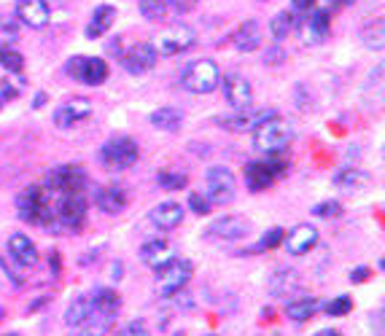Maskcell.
<instances>
[{"mask_svg":"<svg viewBox=\"0 0 385 336\" xmlns=\"http://www.w3.org/2000/svg\"><path fill=\"white\" fill-rule=\"evenodd\" d=\"M16 210L19 218L27 224H36V226L51 229L54 224V204H51V191H46L43 186H27L16 196Z\"/></svg>","mask_w":385,"mask_h":336,"instance_id":"1","label":"cell"},{"mask_svg":"<svg viewBox=\"0 0 385 336\" xmlns=\"http://www.w3.org/2000/svg\"><path fill=\"white\" fill-rule=\"evenodd\" d=\"M291 137H294V130H291L289 121H283L280 116H272V119H267L265 124H259L253 130V148L267 154V157L283 154L286 145L291 143Z\"/></svg>","mask_w":385,"mask_h":336,"instance_id":"2","label":"cell"},{"mask_svg":"<svg viewBox=\"0 0 385 336\" xmlns=\"http://www.w3.org/2000/svg\"><path fill=\"white\" fill-rule=\"evenodd\" d=\"M221 84V70L213 60H197L192 62L181 75V86L192 95H210Z\"/></svg>","mask_w":385,"mask_h":336,"instance_id":"3","label":"cell"},{"mask_svg":"<svg viewBox=\"0 0 385 336\" xmlns=\"http://www.w3.org/2000/svg\"><path fill=\"white\" fill-rule=\"evenodd\" d=\"M86 224V196L84 191L65 194L54 204V231H78Z\"/></svg>","mask_w":385,"mask_h":336,"instance_id":"4","label":"cell"},{"mask_svg":"<svg viewBox=\"0 0 385 336\" xmlns=\"http://www.w3.org/2000/svg\"><path fill=\"white\" fill-rule=\"evenodd\" d=\"M86 186V172L78 164H62L46 172L43 189L51 191V196H65V194H78Z\"/></svg>","mask_w":385,"mask_h":336,"instance_id":"5","label":"cell"},{"mask_svg":"<svg viewBox=\"0 0 385 336\" xmlns=\"http://www.w3.org/2000/svg\"><path fill=\"white\" fill-rule=\"evenodd\" d=\"M194 275V266L192 261H186V258H173L170 264H165L162 269H157V290L159 296H175V293H181L186 285H189V280Z\"/></svg>","mask_w":385,"mask_h":336,"instance_id":"6","label":"cell"},{"mask_svg":"<svg viewBox=\"0 0 385 336\" xmlns=\"http://www.w3.org/2000/svg\"><path fill=\"white\" fill-rule=\"evenodd\" d=\"M138 157H140L138 143L127 135H116L100 148V162L111 169H130L133 164H138Z\"/></svg>","mask_w":385,"mask_h":336,"instance_id":"7","label":"cell"},{"mask_svg":"<svg viewBox=\"0 0 385 336\" xmlns=\"http://www.w3.org/2000/svg\"><path fill=\"white\" fill-rule=\"evenodd\" d=\"M197 43V36L189 24H170L165 33H159L154 38L151 46L157 48V54L162 57H175V54H183Z\"/></svg>","mask_w":385,"mask_h":336,"instance_id":"8","label":"cell"},{"mask_svg":"<svg viewBox=\"0 0 385 336\" xmlns=\"http://www.w3.org/2000/svg\"><path fill=\"white\" fill-rule=\"evenodd\" d=\"M68 75L86 86H100L108 81V62L100 57H73L68 60Z\"/></svg>","mask_w":385,"mask_h":336,"instance_id":"9","label":"cell"},{"mask_svg":"<svg viewBox=\"0 0 385 336\" xmlns=\"http://www.w3.org/2000/svg\"><path fill=\"white\" fill-rule=\"evenodd\" d=\"M205 196L210 204H227L235 199V175L227 167H210L205 175Z\"/></svg>","mask_w":385,"mask_h":336,"instance_id":"10","label":"cell"},{"mask_svg":"<svg viewBox=\"0 0 385 336\" xmlns=\"http://www.w3.org/2000/svg\"><path fill=\"white\" fill-rule=\"evenodd\" d=\"M332 30V14L326 9H318V11H307V16L299 22V38L304 46H318L324 43L326 36Z\"/></svg>","mask_w":385,"mask_h":336,"instance_id":"11","label":"cell"},{"mask_svg":"<svg viewBox=\"0 0 385 336\" xmlns=\"http://www.w3.org/2000/svg\"><path fill=\"white\" fill-rule=\"evenodd\" d=\"M92 110H95V103H92L89 97H73V100H65L62 105H57V110H54V124H57L60 130H71V127L89 119Z\"/></svg>","mask_w":385,"mask_h":336,"instance_id":"12","label":"cell"},{"mask_svg":"<svg viewBox=\"0 0 385 336\" xmlns=\"http://www.w3.org/2000/svg\"><path fill=\"white\" fill-rule=\"evenodd\" d=\"M277 116V110L272 108H259V110H237V113H232V116H218V124L229 130V132H248V130H256L259 124H265L267 119H272Z\"/></svg>","mask_w":385,"mask_h":336,"instance_id":"13","label":"cell"},{"mask_svg":"<svg viewBox=\"0 0 385 336\" xmlns=\"http://www.w3.org/2000/svg\"><path fill=\"white\" fill-rule=\"evenodd\" d=\"M121 68L127 73H145V70H151L154 65L159 62V54H157V48L151 46L148 41H143V43H135L133 48H127V51H121Z\"/></svg>","mask_w":385,"mask_h":336,"instance_id":"14","label":"cell"},{"mask_svg":"<svg viewBox=\"0 0 385 336\" xmlns=\"http://www.w3.org/2000/svg\"><path fill=\"white\" fill-rule=\"evenodd\" d=\"M224 97L235 110H248L253 108V86L237 75V73H229L224 75Z\"/></svg>","mask_w":385,"mask_h":336,"instance_id":"15","label":"cell"},{"mask_svg":"<svg viewBox=\"0 0 385 336\" xmlns=\"http://www.w3.org/2000/svg\"><path fill=\"white\" fill-rule=\"evenodd\" d=\"M205 234L218 237V240H242V237L251 234V221L242 216H224L218 218V221H213Z\"/></svg>","mask_w":385,"mask_h":336,"instance_id":"16","label":"cell"},{"mask_svg":"<svg viewBox=\"0 0 385 336\" xmlns=\"http://www.w3.org/2000/svg\"><path fill=\"white\" fill-rule=\"evenodd\" d=\"M48 3L46 0H16V19L30 27V30H41L48 24Z\"/></svg>","mask_w":385,"mask_h":336,"instance_id":"17","label":"cell"},{"mask_svg":"<svg viewBox=\"0 0 385 336\" xmlns=\"http://www.w3.org/2000/svg\"><path fill=\"white\" fill-rule=\"evenodd\" d=\"M283 245H286V251L291 256H304V253H310L318 245V229L310 226V224H299V226H294L291 231H286Z\"/></svg>","mask_w":385,"mask_h":336,"instance_id":"18","label":"cell"},{"mask_svg":"<svg viewBox=\"0 0 385 336\" xmlns=\"http://www.w3.org/2000/svg\"><path fill=\"white\" fill-rule=\"evenodd\" d=\"M173 258H175V245L168 240H151L140 248V261L145 266H151V269H162Z\"/></svg>","mask_w":385,"mask_h":336,"instance_id":"19","label":"cell"},{"mask_svg":"<svg viewBox=\"0 0 385 336\" xmlns=\"http://www.w3.org/2000/svg\"><path fill=\"white\" fill-rule=\"evenodd\" d=\"M95 202L103 213H108V216H119V213L127 210L130 196H127V191H124L121 186H106V189H100V191H97Z\"/></svg>","mask_w":385,"mask_h":336,"instance_id":"20","label":"cell"},{"mask_svg":"<svg viewBox=\"0 0 385 336\" xmlns=\"http://www.w3.org/2000/svg\"><path fill=\"white\" fill-rule=\"evenodd\" d=\"M275 180H277L275 172L270 169L267 162H251V164L245 167V186H248V191L262 194V191H267Z\"/></svg>","mask_w":385,"mask_h":336,"instance_id":"21","label":"cell"},{"mask_svg":"<svg viewBox=\"0 0 385 336\" xmlns=\"http://www.w3.org/2000/svg\"><path fill=\"white\" fill-rule=\"evenodd\" d=\"M9 253H11V258L19 266L38 264V251L27 234H11V237H9Z\"/></svg>","mask_w":385,"mask_h":336,"instance_id":"22","label":"cell"},{"mask_svg":"<svg viewBox=\"0 0 385 336\" xmlns=\"http://www.w3.org/2000/svg\"><path fill=\"white\" fill-rule=\"evenodd\" d=\"M181 221H183V207L178 202H162L159 207L151 210V224L157 229H165V231L181 226Z\"/></svg>","mask_w":385,"mask_h":336,"instance_id":"23","label":"cell"},{"mask_svg":"<svg viewBox=\"0 0 385 336\" xmlns=\"http://www.w3.org/2000/svg\"><path fill=\"white\" fill-rule=\"evenodd\" d=\"M113 19H116V9H113V6H97L95 11H92L89 24H86V38H89V41L103 38L111 30Z\"/></svg>","mask_w":385,"mask_h":336,"instance_id":"24","label":"cell"},{"mask_svg":"<svg viewBox=\"0 0 385 336\" xmlns=\"http://www.w3.org/2000/svg\"><path fill=\"white\" fill-rule=\"evenodd\" d=\"M235 48L237 51H256V48L262 46V30H259V24L248 19L245 24H240V30L235 33Z\"/></svg>","mask_w":385,"mask_h":336,"instance_id":"25","label":"cell"},{"mask_svg":"<svg viewBox=\"0 0 385 336\" xmlns=\"http://www.w3.org/2000/svg\"><path fill=\"white\" fill-rule=\"evenodd\" d=\"M299 288V275L294 269H277L275 275L270 277V293L272 296H289L294 290Z\"/></svg>","mask_w":385,"mask_h":336,"instance_id":"26","label":"cell"},{"mask_svg":"<svg viewBox=\"0 0 385 336\" xmlns=\"http://www.w3.org/2000/svg\"><path fill=\"white\" fill-rule=\"evenodd\" d=\"M113 315H103V313H95L89 315V320H86L81 328H76V336H108L111 328H113Z\"/></svg>","mask_w":385,"mask_h":336,"instance_id":"27","label":"cell"},{"mask_svg":"<svg viewBox=\"0 0 385 336\" xmlns=\"http://www.w3.org/2000/svg\"><path fill=\"white\" fill-rule=\"evenodd\" d=\"M92 307H95V313H103V315H119L121 310V296L116 293V290H111V288H97L92 296Z\"/></svg>","mask_w":385,"mask_h":336,"instance_id":"28","label":"cell"},{"mask_svg":"<svg viewBox=\"0 0 385 336\" xmlns=\"http://www.w3.org/2000/svg\"><path fill=\"white\" fill-rule=\"evenodd\" d=\"M151 124L157 130H165V132H178L183 124V113L178 108H173V105H165V108L151 113Z\"/></svg>","mask_w":385,"mask_h":336,"instance_id":"29","label":"cell"},{"mask_svg":"<svg viewBox=\"0 0 385 336\" xmlns=\"http://www.w3.org/2000/svg\"><path fill=\"white\" fill-rule=\"evenodd\" d=\"M332 183H334L337 189H342V191H359V189H364V186L369 183V175L361 172V169L345 167V169H339V172H334Z\"/></svg>","mask_w":385,"mask_h":336,"instance_id":"30","label":"cell"},{"mask_svg":"<svg viewBox=\"0 0 385 336\" xmlns=\"http://www.w3.org/2000/svg\"><path fill=\"white\" fill-rule=\"evenodd\" d=\"M318 299L315 296H302V299H294L286 304V315H289L291 320H297V323H304V320H310L315 313H318Z\"/></svg>","mask_w":385,"mask_h":336,"instance_id":"31","label":"cell"},{"mask_svg":"<svg viewBox=\"0 0 385 336\" xmlns=\"http://www.w3.org/2000/svg\"><path fill=\"white\" fill-rule=\"evenodd\" d=\"M92 299L89 296H78V299H73V304L68 307V313H65V323L68 328H81V325L89 320V315H92Z\"/></svg>","mask_w":385,"mask_h":336,"instance_id":"32","label":"cell"},{"mask_svg":"<svg viewBox=\"0 0 385 336\" xmlns=\"http://www.w3.org/2000/svg\"><path fill=\"white\" fill-rule=\"evenodd\" d=\"M291 30H294V14H291V11H280V14H275V16L270 19V36L275 38V41L289 38Z\"/></svg>","mask_w":385,"mask_h":336,"instance_id":"33","label":"cell"},{"mask_svg":"<svg viewBox=\"0 0 385 336\" xmlns=\"http://www.w3.org/2000/svg\"><path fill=\"white\" fill-rule=\"evenodd\" d=\"M138 9H140V16L145 22H165V16H168V3L165 0H140Z\"/></svg>","mask_w":385,"mask_h":336,"instance_id":"34","label":"cell"},{"mask_svg":"<svg viewBox=\"0 0 385 336\" xmlns=\"http://www.w3.org/2000/svg\"><path fill=\"white\" fill-rule=\"evenodd\" d=\"M383 19H380V16H377V19H374V22H369L366 24V27H364V33H361V38H364V43H366V48H374V51H383Z\"/></svg>","mask_w":385,"mask_h":336,"instance_id":"35","label":"cell"},{"mask_svg":"<svg viewBox=\"0 0 385 336\" xmlns=\"http://www.w3.org/2000/svg\"><path fill=\"white\" fill-rule=\"evenodd\" d=\"M157 183L165 189V191H181L189 186V178L183 172H173V169H159L157 172Z\"/></svg>","mask_w":385,"mask_h":336,"instance_id":"36","label":"cell"},{"mask_svg":"<svg viewBox=\"0 0 385 336\" xmlns=\"http://www.w3.org/2000/svg\"><path fill=\"white\" fill-rule=\"evenodd\" d=\"M0 65L9 73H16V75H19V73L24 70V57L16 48L9 46V43H0Z\"/></svg>","mask_w":385,"mask_h":336,"instance_id":"37","label":"cell"},{"mask_svg":"<svg viewBox=\"0 0 385 336\" xmlns=\"http://www.w3.org/2000/svg\"><path fill=\"white\" fill-rule=\"evenodd\" d=\"M326 315H332V317H342V315H348L353 310V299L350 296H337V299L326 301Z\"/></svg>","mask_w":385,"mask_h":336,"instance_id":"38","label":"cell"},{"mask_svg":"<svg viewBox=\"0 0 385 336\" xmlns=\"http://www.w3.org/2000/svg\"><path fill=\"white\" fill-rule=\"evenodd\" d=\"M313 216H318V218H339V216H342V204H339L337 199L318 202L313 207Z\"/></svg>","mask_w":385,"mask_h":336,"instance_id":"39","label":"cell"},{"mask_svg":"<svg viewBox=\"0 0 385 336\" xmlns=\"http://www.w3.org/2000/svg\"><path fill=\"white\" fill-rule=\"evenodd\" d=\"M283 237H286V231H283V229H277V226L270 229L265 237L259 240V245H256L253 251H272V248H277V245L283 242Z\"/></svg>","mask_w":385,"mask_h":336,"instance_id":"40","label":"cell"},{"mask_svg":"<svg viewBox=\"0 0 385 336\" xmlns=\"http://www.w3.org/2000/svg\"><path fill=\"white\" fill-rule=\"evenodd\" d=\"M189 207H192L197 216H207L213 204L207 202V196H205V194H197V191H194V194H189Z\"/></svg>","mask_w":385,"mask_h":336,"instance_id":"41","label":"cell"},{"mask_svg":"<svg viewBox=\"0 0 385 336\" xmlns=\"http://www.w3.org/2000/svg\"><path fill=\"white\" fill-rule=\"evenodd\" d=\"M165 3H168V9H173L175 14H181L183 16V14H192L200 0H165Z\"/></svg>","mask_w":385,"mask_h":336,"instance_id":"42","label":"cell"},{"mask_svg":"<svg viewBox=\"0 0 385 336\" xmlns=\"http://www.w3.org/2000/svg\"><path fill=\"white\" fill-rule=\"evenodd\" d=\"M121 336H148V328H145L143 320H133V323L121 331Z\"/></svg>","mask_w":385,"mask_h":336,"instance_id":"43","label":"cell"},{"mask_svg":"<svg viewBox=\"0 0 385 336\" xmlns=\"http://www.w3.org/2000/svg\"><path fill=\"white\" fill-rule=\"evenodd\" d=\"M280 60H286V54L280 48H270L265 54V65H280Z\"/></svg>","mask_w":385,"mask_h":336,"instance_id":"44","label":"cell"},{"mask_svg":"<svg viewBox=\"0 0 385 336\" xmlns=\"http://www.w3.org/2000/svg\"><path fill=\"white\" fill-rule=\"evenodd\" d=\"M291 6H294V11L307 14V11H313L315 9V0H291Z\"/></svg>","mask_w":385,"mask_h":336,"instance_id":"45","label":"cell"},{"mask_svg":"<svg viewBox=\"0 0 385 336\" xmlns=\"http://www.w3.org/2000/svg\"><path fill=\"white\" fill-rule=\"evenodd\" d=\"M0 266H3V272H6V275L11 277L14 280V285H16V288H22V277L16 275V272H14L11 266H9V261H6V258H0Z\"/></svg>","mask_w":385,"mask_h":336,"instance_id":"46","label":"cell"},{"mask_svg":"<svg viewBox=\"0 0 385 336\" xmlns=\"http://www.w3.org/2000/svg\"><path fill=\"white\" fill-rule=\"evenodd\" d=\"M366 277H369V269H366V266H359V269L350 272V283H364Z\"/></svg>","mask_w":385,"mask_h":336,"instance_id":"47","label":"cell"},{"mask_svg":"<svg viewBox=\"0 0 385 336\" xmlns=\"http://www.w3.org/2000/svg\"><path fill=\"white\" fill-rule=\"evenodd\" d=\"M0 33H9L11 38H16V24H14V22H3V24H0Z\"/></svg>","mask_w":385,"mask_h":336,"instance_id":"48","label":"cell"},{"mask_svg":"<svg viewBox=\"0 0 385 336\" xmlns=\"http://www.w3.org/2000/svg\"><path fill=\"white\" fill-rule=\"evenodd\" d=\"M48 264L54 266V275H60V253H51L48 256Z\"/></svg>","mask_w":385,"mask_h":336,"instance_id":"49","label":"cell"},{"mask_svg":"<svg viewBox=\"0 0 385 336\" xmlns=\"http://www.w3.org/2000/svg\"><path fill=\"white\" fill-rule=\"evenodd\" d=\"M356 0H329V6L332 9H342V6H353Z\"/></svg>","mask_w":385,"mask_h":336,"instance_id":"50","label":"cell"},{"mask_svg":"<svg viewBox=\"0 0 385 336\" xmlns=\"http://www.w3.org/2000/svg\"><path fill=\"white\" fill-rule=\"evenodd\" d=\"M43 103H46V95H43V92H38L36 95V103H33V108H43Z\"/></svg>","mask_w":385,"mask_h":336,"instance_id":"51","label":"cell"},{"mask_svg":"<svg viewBox=\"0 0 385 336\" xmlns=\"http://www.w3.org/2000/svg\"><path fill=\"white\" fill-rule=\"evenodd\" d=\"M315 336H342L339 331H334V328H324V331H318Z\"/></svg>","mask_w":385,"mask_h":336,"instance_id":"52","label":"cell"},{"mask_svg":"<svg viewBox=\"0 0 385 336\" xmlns=\"http://www.w3.org/2000/svg\"><path fill=\"white\" fill-rule=\"evenodd\" d=\"M119 277H121V264L116 261V264H113V280H119Z\"/></svg>","mask_w":385,"mask_h":336,"instance_id":"53","label":"cell"},{"mask_svg":"<svg viewBox=\"0 0 385 336\" xmlns=\"http://www.w3.org/2000/svg\"><path fill=\"white\" fill-rule=\"evenodd\" d=\"M0 108H3V97H0Z\"/></svg>","mask_w":385,"mask_h":336,"instance_id":"54","label":"cell"},{"mask_svg":"<svg viewBox=\"0 0 385 336\" xmlns=\"http://www.w3.org/2000/svg\"><path fill=\"white\" fill-rule=\"evenodd\" d=\"M6 336H19V334H6Z\"/></svg>","mask_w":385,"mask_h":336,"instance_id":"55","label":"cell"},{"mask_svg":"<svg viewBox=\"0 0 385 336\" xmlns=\"http://www.w3.org/2000/svg\"><path fill=\"white\" fill-rule=\"evenodd\" d=\"M0 315H3V313H0Z\"/></svg>","mask_w":385,"mask_h":336,"instance_id":"56","label":"cell"}]
</instances>
